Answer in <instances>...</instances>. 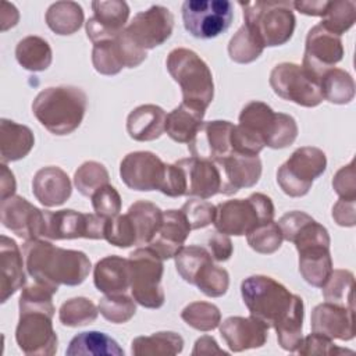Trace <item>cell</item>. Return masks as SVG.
Wrapping results in <instances>:
<instances>
[{"mask_svg":"<svg viewBox=\"0 0 356 356\" xmlns=\"http://www.w3.org/2000/svg\"><path fill=\"white\" fill-rule=\"evenodd\" d=\"M241 295L250 316L277 332L278 345L296 352L302 342L305 306L300 296L291 293L268 275H250L241 284Z\"/></svg>","mask_w":356,"mask_h":356,"instance_id":"1","label":"cell"},{"mask_svg":"<svg viewBox=\"0 0 356 356\" xmlns=\"http://www.w3.org/2000/svg\"><path fill=\"white\" fill-rule=\"evenodd\" d=\"M22 252L28 274L56 292L60 285L82 284L90 271V260L83 252L57 248L44 239L26 241Z\"/></svg>","mask_w":356,"mask_h":356,"instance_id":"2","label":"cell"},{"mask_svg":"<svg viewBox=\"0 0 356 356\" xmlns=\"http://www.w3.org/2000/svg\"><path fill=\"white\" fill-rule=\"evenodd\" d=\"M88 107L86 93L76 86H50L32 103L36 120L54 135H70L82 122Z\"/></svg>","mask_w":356,"mask_h":356,"instance_id":"3","label":"cell"},{"mask_svg":"<svg viewBox=\"0 0 356 356\" xmlns=\"http://www.w3.org/2000/svg\"><path fill=\"white\" fill-rule=\"evenodd\" d=\"M245 26L263 47L286 43L295 31V15L289 1H239Z\"/></svg>","mask_w":356,"mask_h":356,"instance_id":"4","label":"cell"},{"mask_svg":"<svg viewBox=\"0 0 356 356\" xmlns=\"http://www.w3.org/2000/svg\"><path fill=\"white\" fill-rule=\"evenodd\" d=\"M167 70L181 86L182 102L206 110L214 97V82L209 65L193 50L178 47L170 51Z\"/></svg>","mask_w":356,"mask_h":356,"instance_id":"5","label":"cell"},{"mask_svg":"<svg viewBox=\"0 0 356 356\" xmlns=\"http://www.w3.org/2000/svg\"><path fill=\"white\" fill-rule=\"evenodd\" d=\"M274 218V204L264 193H252L246 199L227 200L216 206L214 227L225 235H248L257 225Z\"/></svg>","mask_w":356,"mask_h":356,"instance_id":"6","label":"cell"},{"mask_svg":"<svg viewBox=\"0 0 356 356\" xmlns=\"http://www.w3.org/2000/svg\"><path fill=\"white\" fill-rule=\"evenodd\" d=\"M239 125L256 135L264 146L284 149L298 136V125L292 115L275 113L263 102H249L239 114Z\"/></svg>","mask_w":356,"mask_h":356,"instance_id":"7","label":"cell"},{"mask_svg":"<svg viewBox=\"0 0 356 356\" xmlns=\"http://www.w3.org/2000/svg\"><path fill=\"white\" fill-rule=\"evenodd\" d=\"M175 267L184 281L197 286L206 296L220 298L228 289V271L216 266L211 253L203 246L182 248L175 256Z\"/></svg>","mask_w":356,"mask_h":356,"instance_id":"8","label":"cell"},{"mask_svg":"<svg viewBox=\"0 0 356 356\" xmlns=\"http://www.w3.org/2000/svg\"><path fill=\"white\" fill-rule=\"evenodd\" d=\"M131 292L134 300L146 309H159L165 295L160 285L163 277V259L152 248H138L131 252Z\"/></svg>","mask_w":356,"mask_h":356,"instance_id":"9","label":"cell"},{"mask_svg":"<svg viewBox=\"0 0 356 356\" xmlns=\"http://www.w3.org/2000/svg\"><path fill=\"white\" fill-rule=\"evenodd\" d=\"M327 168L325 153L313 146L296 149L278 168L277 182L282 192L291 197L305 196L316 178Z\"/></svg>","mask_w":356,"mask_h":356,"instance_id":"10","label":"cell"},{"mask_svg":"<svg viewBox=\"0 0 356 356\" xmlns=\"http://www.w3.org/2000/svg\"><path fill=\"white\" fill-rule=\"evenodd\" d=\"M181 11L186 32L197 39L217 38L234 18V6L228 0H186Z\"/></svg>","mask_w":356,"mask_h":356,"instance_id":"11","label":"cell"},{"mask_svg":"<svg viewBox=\"0 0 356 356\" xmlns=\"http://www.w3.org/2000/svg\"><path fill=\"white\" fill-rule=\"evenodd\" d=\"M54 312L36 307L19 309L15 341L25 355L51 356L57 352L58 338L51 324Z\"/></svg>","mask_w":356,"mask_h":356,"instance_id":"12","label":"cell"},{"mask_svg":"<svg viewBox=\"0 0 356 356\" xmlns=\"http://www.w3.org/2000/svg\"><path fill=\"white\" fill-rule=\"evenodd\" d=\"M270 86L277 96L303 107H316L324 100L318 81L295 63L277 64L270 72Z\"/></svg>","mask_w":356,"mask_h":356,"instance_id":"13","label":"cell"},{"mask_svg":"<svg viewBox=\"0 0 356 356\" xmlns=\"http://www.w3.org/2000/svg\"><path fill=\"white\" fill-rule=\"evenodd\" d=\"M44 211V232L43 238L61 239H104L106 218L95 214L79 213L75 210Z\"/></svg>","mask_w":356,"mask_h":356,"instance_id":"14","label":"cell"},{"mask_svg":"<svg viewBox=\"0 0 356 356\" xmlns=\"http://www.w3.org/2000/svg\"><path fill=\"white\" fill-rule=\"evenodd\" d=\"M147 57L146 50L138 47L122 31L113 39L93 43L92 63L103 75H115L124 67L135 68Z\"/></svg>","mask_w":356,"mask_h":356,"instance_id":"15","label":"cell"},{"mask_svg":"<svg viewBox=\"0 0 356 356\" xmlns=\"http://www.w3.org/2000/svg\"><path fill=\"white\" fill-rule=\"evenodd\" d=\"M342 57L343 46L341 36L330 32L320 24L307 32L302 68L314 79L320 81V76L327 70L334 68Z\"/></svg>","mask_w":356,"mask_h":356,"instance_id":"16","label":"cell"},{"mask_svg":"<svg viewBox=\"0 0 356 356\" xmlns=\"http://www.w3.org/2000/svg\"><path fill=\"white\" fill-rule=\"evenodd\" d=\"M172 28L171 11L163 6H152L138 13L124 31L138 47L149 50L163 44L171 36Z\"/></svg>","mask_w":356,"mask_h":356,"instance_id":"17","label":"cell"},{"mask_svg":"<svg viewBox=\"0 0 356 356\" xmlns=\"http://www.w3.org/2000/svg\"><path fill=\"white\" fill-rule=\"evenodd\" d=\"M165 163L152 152L128 153L120 164V177L122 182L134 191H160Z\"/></svg>","mask_w":356,"mask_h":356,"instance_id":"18","label":"cell"},{"mask_svg":"<svg viewBox=\"0 0 356 356\" xmlns=\"http://www.w3.org/2000/svg\"><path fill=\"white\" fill-rule=\"evenodd\" d=\"M3 225L17 236L31 241L42 239L44 232V211L31 204L22 196H10L0 206Z\"/></svg>","mask_w":356,"mask_h":356,"instance_id":"19","label":"cell"},{"mask_svg":"<svg viewBox=\"0 0 356 356\" xmlns=\"http://www.w3.org/2000/svg\"><path fill=\"white\" fill-rule=\"evenodd\" d=\"M232 129L234 124L229 121H203L192 140L188 143L191 154L193 157L210 161L227 157L232 153Z\"/></svg>","mask_w":356,"mask_h":356,"instance_id":"20","label":"cell"},{"mask_svg":"<svg viewBox=\"0 0 356 356\" xmlns=\"http://www.w3.org/2000/svg\"><path fill=\"white\" fill-rule=\"evenodd\" d=\"M214 163L220 170V193L222 195H234L242 188H250L259 182L261 175V161L259 156H246L232 152Z\"/></svg>","mask_w":356,"mask_h":356,"instance_id":"21","label":"cell"},{"mask_svg":"<svg viewBox=\"0 0 356 356\" xmlns=\"http://www.w3.org/2000/svg\"><path fill=\"white\" fill-rule=\"evenodd\" d=\"M93 15L86 21V35L93 42L113 39L124 31L129 15V7L125 1H92Z\"/></svg>","mask_w":356,"mask_h":356,"instance_id":"22","label":"cell"},{"mask_svg":"<svg viewBox=\"0 0 356 356\" xmlns=\"http://www.w3.org/2000/svg\"><path fill=\"white\" fill-rule=\"evenodd\" d=\"M355 309L324 302L312 312L310 327L313 332L331 339L350 341L355 338Z\"/></svg>","mask_w":356,"mask_h":356,"instance_id":"23","label":"cell"},{"mask_svg":"<svg viewBox=\"0 0 356 356\" xmlns=\"http://www.w3.org/2000/svg\"><path fill=\"white\" fill-rule=\"evenodd\" d=\"M278 225L284 239L295 243L296 250L312 246H330V235L325 227L303 211H289L284 214Z\"/></svg>","mask_w":356,"mask_h":356,"instance_id":"24","label":"cell"},{"mask_svg":"<svg viewBox=\"0 0 356 356\" xmlns=\"http://www.w3.org/2000/svg\"><path fill=\"white\" fill-rule=\"evenodd\" d=\"M220 334L232 352L261 348L268 338V327L259 318L231 316L220 323Z\"/></svg>","mask_w":356,"mask_h":356,"instance_id":"25","label":"cell"},{"mask_svg":"<svg viewBox=\"0 0 356 356\" xmlns=\"http://www.w3.org/2000/svg\"><path fill=\"white\" fill-rule=\"evenodd\" d=\"M175 164H178L185 174L186 196L209 199L220 193L221 175L214 161L191 156L175 161Z\"/></svg>","mask_w":356,"mask_h":356,"instance_id":"26","label":"cell"},{"mask_svg":"<svg viewBox=\"0 0 356 356\" xmlns=\"http://www.w3.org/2000/svg\"><path fill=\"white\" fill-rule=\"evenodd\" d=\"M191 231L192 228L181 210H165L161 224L147 246L157 252L163 260L172 259L184 248Z\"/></svg>","mask_w":356,"mask_h":356,"instance_id":"27","label":"cell"},{"mask_svg":"<svg viewBox=\"0 0 356 356\" xmlns=\"http://www.w3.org/2000/svg\"><path fill=\"white\" fill-rule=\"evenodd\" d=\"M35 197L46 207L63 204L72 192L71 181L60 167L50 165L40 168L32 179Z\"/></svg>","mask_w":356,"mask_h":356,"instance_id":"28","label":"cell"},{"mask_svg":"<svg viewBox=\"0 0 356 356\" xmlns=\"http://www.w3.org/2000/svg\"><path fill=\"white\" fill-rule=\"evenodd\" d=\"M24 259L19 252L17 242L6 235L0 238V267H1V303L15 293L19 288L25 285V273H24Z\"/></svg>","mask_w":356,"mask_h":356,"instance_id":"29","label":"cell"},{"mask_svg":"<svg viewBox=\"0 0 356 356\" xmlns=\"http://www.w3.org/2000/svg\"><path fill=\"white\" fill-rule=\"evenodd\" d=\"M93 282L103 293H125L131 288L129 260L121 256H106L93 268Z\"/></svg>","mask_w":356,"mask_h":356,"instance_id":"30","label":"cell"},{"mask_svg":"<svg viewBox=\"0 0 356 356\" xmlns=\"http://www.w3.org/2000/svg\"><path fill=\"white\" fill-rule=\"evenodd\" d=\"M167 113L156 104H142L134 108L127 118L128 135L139 142L159 139L165 131Z\"/></svg>","mask_w":356,"mask_h":356,"instance_id":"31","label":"cell"},{"mask_svg":"<svg viewBox=\"0 0 356 356\" xmlns=\"http://www.w3.org/2000/svg\"><path fill=\"white\" fill-rule=\"evenodd\" d=\"M35 138L26 125L17 124L11 120L0 121V156L1 163L17 161L24 159L33 147Z\"/></svg>","mask_w":356,"mask_h":356,"instance_id":"32","label":"cell"},{"mask_svg":"<svg viewBox=\"0 0 356 356\" xmlns=\"http://www.w3.org/2000/svg\"><path fill=\"white\" fill-rule=\"evenodd\" d=\"M204 113L206 110L182 102L170 114H167V135L178 143H189L202 125Z\"/></svg>","mask_w":356,"mask_h":356,"instance_id":"33","label":"cell"},{"mask_svg":"<svg viewBox=\"0 0 356 356\" xmlns=\"http://www.w3.org/2000/svg\"><path fill=\"white\" fill-rule=\"evenodd\" d=\"M299 273L312 286L321 288L332 273L330 246H312L299 250Z\"/></svg>","mask_w":356,"mask_h":356,"instance_id":"34","label":"cell"},{"mask_svg":"<svg viewBox=\"0 0 356 356\" xmlns=\"http://www.w3.org/2000/svg\"><path fill=\"white\" fill-rule=\"evenodd\" d=\"M68 356H124V349L115 339L100 331H85L75 335L65 350Z\"/></svg>","mask_w":356,"mask_h":356,"instance_id":"35","label":"cell"},{"mask_svg":"<svg viewBox=\"0 0 356 356\" xmlns=\"http://www.w3.org/2000/svg\"><path fill=\"white\" fill-rule=\"evenodd\" d=\"M184 349V338L172 331H160L147 337H138L131 343L135 356H171Z\"/></svg>","mask_w":356,"mask_h":356,"instance_id":"36","label":"cell"},{"mask_svg":"<svg viewBox=\"0 0 356 356\" xmlns=\"http://www.w3.org/2000/svg\"><path fill=\"white\" fill-rule=\"evenodd\" d=\"M127 214L135 227L136 245H147L161 224L163 211L152 202L138 200L129 206Z\"/></svg>","mask_w":356,"mask_h":356,"instance_id":"37","label":"cell"},{"mask_svg":"<svg viewBox=\"0 0 356 356\" xmlns=\"http://www.w3.org/2000/svg\"><path fill=\"white\" fill-rule=\"evenodd\" d=\"M51 49L40 36H26L21 39L15 47V58L18 64L28 71H44L51 64Z\"/></svg>","mask_w":356,"mask_h":356,"instance_id":"38","label":"cell"},{"mask_svg":"<svg viewBox=\"0 0 356 356\" xmlns=\"http://www.w3.org/2000/svg\"><path fill=\"white\" fill-rule=\"evenodd\" d=\"M83 22L82 7L75 1L53 3L46 13L47 26L57 35H72Z\"/></svg>","mask_w":356,"mask_h":356,"instance_id":"39","label":"cell"},{"mask_svg":"<svg viewBox=\"0 0 356 356\" xmlns=\"http://www.w3.org/2000/svg\"><path fill=\"white\" fill-rule=\"evenodd\" d=\"M323 97L334 104H346L355 96V82L349 72L341 68H330L320 76Z\"/></svg>","mask_w":356,"mask_h":356,"instance_id":"40","label":"cell"},{"mask_svg":"<svg viewBox=\"0 0 356 356\" xmlns=\"http://www.w3.org/2000/svg\"><path fill=\"white\" fill-rule=\"evenodd\" d=\"M321 288L327 302L353 309L355 275L349 270H332Z\"/></svg>","mask_w":356,"mask_h":356,"instance_id":"41","label":"cell"},{"mask_svg":"<svg viewBox=\"0 0 356 356\" xmlns=\"http://www.w3.org/2000/svg\"><path fill=\"white\" fill-rule=\"evenodd\" d=\"M99 314V307L83 296L72 298L64 302L58 310V318L63 325L81 327L92 324Z\"/></svg>","mask_w":356,"mask_h":356,"instance_id":"42","label":"cell"},{"mask_svg":"<svg viewBox=\"0 0 356 356\" xmlns=\"http://www.w3.org/2000/svg\"><path fill=\"white\" fill-rule=\"evenodd\" d=\"M320 25L330 32L341 36L345 33L356 19V4L355 1H328L324 15L321 17Z\"/></svg>","mask_w":356,"mask_h":356,"instance_id":"43","label":"cell"},{"mask_svg":"<svg viewBox=\"0 0 356 356\" xmlns=\"http://www.w3.org/2000/svg\"><path fill=\"white\" fill-rule=\"evenodd\" d=\"M182 320L197 331H211L221 323L220 309L209 302H192L184 307Z\"/></svg>","mask_w":356,"mask_h":356,"instance_id":"44","label":"cell"},{"mask_svg":"<svg viewBox=\"0 0 356 356\" xmlns=\"http://www.w3.org/2000/svg\"><path fill=\"white\" fill-rule=\"evenodd\" d=\"M108 171L99 161H85L74 174V184L83 196H92L100 186L108 184Z\"/></svg>","mask_w":356,"mask_h":356,"instance_id":"45","label":"cell"},{"mask_svg":"<svg viewBox=\"0 0 356 356\" xmlns=\"http://www.w3.org/2000/svg\"><path fill=\"white\" fill-rule=\"evenodd\" d=\"M263 49L264 47L256 40L245 25L236 31L228 43V54L231 60L239 64L254 61L263 53Z\"/></svg>","mask_w":356,"mask_h":356,"instance_id":"46","label":"cell"},{"mask_svg":"<svg viewBox=\"0 0 356 356\" xmlns=\"http://www.w3.org/2000/svg\"><path fill=\"white\" fill-rule=\"evenodd\" d=\"M249 246L261 254H271L281 248L282 232L274 220L257 225L253 231L246 235Z\"/></svg>","mask_w":356,"mask_h":356,"instance_id":"47","label":"cell"},{"mask_svg":"<svg viewBox=\"0 0 356 356\" xmlns=\"http://www.w3.org/2000/svg\"><path fill=\"white\" fill-rule=\"evenodd\" d=\"M97 307L100 314L114 324L127 323L136 312L135 302L125 293H106Z\"/></svg>","mask_w":356,"mask_h":356,"instance_id":"48","label":"cell"},{"mask_svg":"<svg viewBox=\"0 0 356 356\" xmlns=\"http://www.w3.org/2000/svg\"><path fill=\"white\" fill-rule=\"evenodd\" d=\"M104 239L118 248H129L136 245V232L129 216L117 214L106 218Z\"/></svg>","mask_w":356,"mask_h":356,"instance_id":"49","label":"cell"},{"mask_svg":"<svg viewBox=\"0 0 356 356\" xmlns=\"http://www.w3.org/2000/svg\"><path fill=\"white\" fill-rule=\"evenodd\" d=\"M181 211L185 214L192 229H199L214 222L216 218V206L210 202L196 199H189L181 207Z\"/></svg>","mask_w":356,"mask_h":356,"instance_id":"50","label":"cell"},{"mask_svg":"<svg viewBox=\"0 0 356 356\" xmlns=\"http://www.w3.org/2000/svg\"><path fill=\"white\" fill-rule=\"evenodd\" d=\"M92 206L97 216L110 218L121 211V196L111 185L100 186L92 196Z\"/></svg>","mask_w":356,"mask_h":356,"instance_id":"51","label":"cell"},{"mask_svg":"<svg viewBox=\"0 0 356 356\" xmlns=\"http://www.w3.org/2000/svg\"><path fill=\"white\" fill-rule=\"evenodd\" d=\"M299 355H327L337 356L342 353H352L350 349L339 348L332 342L331 338L324 337L317 332H312L307 337L302 338V342L296 350Z\"/></svg>","mask_w":356,"mask_h":356,"instance_id":"52","label":"cell"},{"mask_svg":"<svg viewBox=\"0 0 356 356\" xmlns=\"http://www.w3.org/2000/svg\"><path fill=\"white\" fill-rule=\"evenodd\" d=\"M160 192L170 197H178L186 193L185 174L178 164L174 163V164L165 165V174H164Z\"/></svg>","mask_w":356,"mask_h":356,"instance_id":"53","label":"cell"},{"mask_svg":"<svg viewBox=\"0 0 356 356\" xmlns=\"http://www.w3.org/2000/svg\"><path fill=\"white\" fill-rule=\"evenodd\" d=\"M332 186L339 197L343 199H356V172H355V160L348 165H343L337 171L332 179Z\"/></svg>","mask_w":356,"mask_h":356,"instance_id":"54","label":"cell"},{"mask_svg":"<svg viewBox=\"0 0 356 356\" xmlns=\"http://www.w3.org/2000/svg\"><path fill=\"white\" fill-rule=\"evenodd\" d=\"M356 199H343L339 200L332 207V218L341 227H353L356 222Z\"/></svg>","mask_w":356,"mask_h":356,"instance_id":"55","label":"cell"},{"mask_svg":"<svg viewBox=\"0 0 356 356\" xmlns=\"http://www.w3.org/2000/svg\"><path fill=\"white\" fill-rule=\"evenodd\" d=\"M207 243H209V248H210L211 257L216 261H227L231 257L232 252H234L232 242H231L229 236L225 235V234H221V232L213 234L209 238Z\"/></svg>","mask_w":356,"mask_h":356,"instance_id":"56","label":"cell"},{"mask_svg":"<svg viewBox=\"0 0 356 356\" xmlns=\"http://www.w3.org/2000/svg\"><path fill=\"white\" fill-rule=\"evenodd\" d=\"M328 6V1L325 0H296L292 3V7H295L299 13L306 15H317L323 17L325 13V8Z\"/></svg>","mask_w":356,"mask_h":356,"instance_id":"57","label":"cell"},{"mask_svg":"<svg viewBox=\"0 0 356 356\" xmlns=\"http://www.w3.org/2000/svg\"><path fill=\"white\" fill-rule=\"evenodd\" d=\"M192 355H228V352L218 348L217 341L210 335H203L195 342Z\"/></svg>","mask_w":356,"mask_h":356,"instance_id":"58","label":"cell"},{"mask_svg":"<svg viewBox=\"0 0 356 356\" xmlns=\"http://www.w3.org/2000/svg\"><path fill=\"white\" fill-rule=\"evenodd\" d=\"M15 192V179L14 174L8 170V167L1 163V171H0V193L1 200L7 199L10 196H14Z\"/></svg>","mask_w":356,"mask_h":356,"instance_id":"59","label":"cell"},{"mask_svg":"<svg viewBox=\"0 0 356 356\" xmlns=\"http://www.w3.org/2000/svg\"><path fill=\"white\" fill-rule=\"evenodd\" d=\"M19 18V14L17 11V8L14 7L11 13L7 11V6L6 1L1 3V14H0V22H1V31H6L8 28H13L17 25Z\"/></svg>","mask_w":356,"mask_h":356,"instance_id":"60","label":"cell"}]
</instances>
